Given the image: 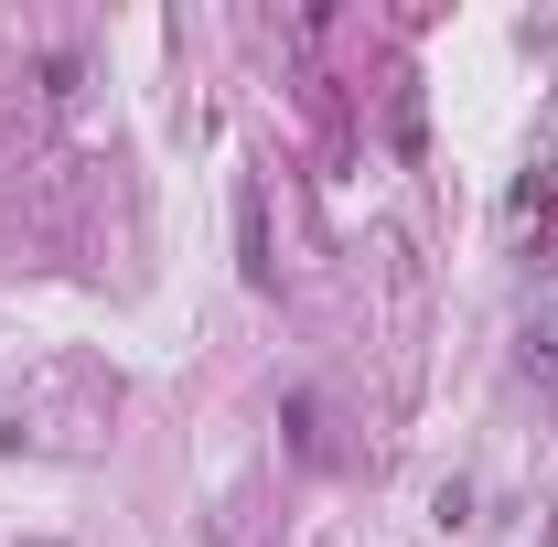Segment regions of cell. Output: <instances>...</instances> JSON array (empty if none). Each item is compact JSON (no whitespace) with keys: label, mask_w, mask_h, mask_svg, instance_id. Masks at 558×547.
Segmentation results:
<instances>
[{"label":"cell","mask_w":558,"mask_h":547,"mask_svg":"<svg viewBox=\"0 0 558 547\" xmlns=\"http://www.w3.org/2000/svg\"><path fill=\"white\" fill-rule=\"evenodd\" d=\"M236 258H247V279H258V290L279 279V258H269V194H258V183L236 194Z\"/></svg>","instance_id":"cell-1"},{"label":"cell","mask_w":558,"mask_h":547,"mask_svg":"<svg viewBox=\"0 0 558 547\" xmlns=\"http://www.w3.org/2000/svg\"><path fill=\"white\" fill-rule=\"evenodd\" d=\"M290 451H301V462H323V451H333V440H323V398H290Z\"/></svg>","instance_id":"cell-2"},{"label":"cell","mask_w":558,"mask_h":547,"mask_svg":"<svg viewBox=\"0 0 558 547\" xmlns=\"http://www.w3.org/2000/svg\"><path fill=\"white\" fill-rule=\"evenodd\" d=\"M526 376H558V323H526Z\"/></svg>","instance_id":"cell-3"}]
</instances>
